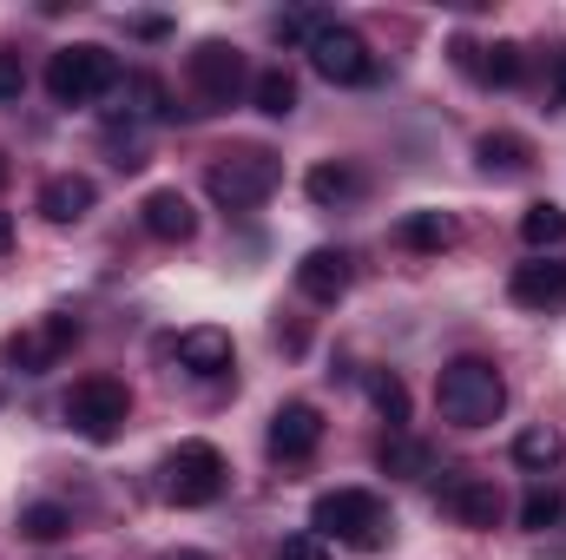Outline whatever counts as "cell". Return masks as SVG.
<instances>
[{
	"instance_id": "6da1fadb",
	"label": "cell",
	"mask_w": 566,
	"mask_h": 560,
	"mask_svg": "<svg viewBox=\"0 0 566 560\" xmlns=\"http://www.w3.org/2000/svg\"><path fill=\"white\" fill-rule=\"evenodd\" d=\"M310 535H323V541H336V548H356V554H376V548H389L396 515H389V501L369 495V488H329V495H316V508H310Z\"/></svg>"
},
{
	"instance_id": "7a4b0ae2",
	"label": "cell",
	"mask_w": 566,
	"mask_h": 560,
	"mask_svg": "<svg viewBox=\"0 0 566 560\" xmlns=\"http://www.w3.org/2000/svg\"><path fill=\"white\" fill-rule=\"evenodd\" d=\"M434 409L454 428H488L507 409V383L488 356H448L441 376H434Z\"/></svg>"
},
{
	"instance_id": "3957f363",
	"label": "cell",
	"mask_w": 566,
	"mask_h": 560,
	"mask_svg": "<svg viewBox=\"0 0 566 560\" xmlns=\"http://www.w3.org/2000/svg\"><path fill=\"white\" fill-rule=\"evenodd\" d=\"M277 185H283V158L271 152V145L218 152L211 172H205V191H211V205H224V211H258Z\"/></svg>"
},
{
	"instance_id": "277c9868",
	"label": "cell",
	"mask_w": 566,
	"mask_h": 560,
	"mask_svg": "<svg viewBox=\"0 0 566 560\" xmlns=\"http://www.w3.org/2000/svg\"><path fill=\"white\" fill-rule=\"evenodd\" d=\"M119 86V53L113 46H60L53 60H46V93H53V106H93V100H106Z\"/></svg>"
},
{
	"instance_id": "5b68a950",
	"label": "cell",
	"mask_w": 566,
	"mask_h": 560,
	"mask_svg": "<svg viewBox=\"0 0 566 560\" xmlns=\"http://www.w3.org/2000/svg\"><path fill=\"white\" fill-rule=\"evenodd\" d=\"M224 481H231V468H224L218 442H178L165 455V501H178V508H211L224 495Z\"/></svg>"
},
{
	"instance_id": "8992f818",
	"label": "cell",
	"mask_w": 566,
	"mask_h": 560,
	"mask_svg": "<svg viewBox=\"0 0 566 560\" xmlns=\"http://www.w3.org/2000/svg\"><path fill=\"white\" fill-rule=\"evenodd\" d=\"M310 66H316V80H329V86H369L376 80V53H369V40L356 33V27H343V20H323L316 33H310Z\"/></svg>"
},
{
	"instance_id": "52a82bcc",
	"label": "cell",
	"mask_w": 566,
	"mask_h": 560,
	"mask_svg": "<svg viewBox=\"0 0 566 560\" xmlns=\"http://www.w3.org/2000/svg\"><path fill=\"white\" fill-rule=\"evenodd\" d=\"M80 343V317H66V310H46V317H33V323H20L7 343H0V356L20 370V376H46L66 350Z\"/></svg>"
},
{
	"instance_id": "ba28073f",
	"label": "cell",
	"mask_w": 566,
	"mask_h": 560,
	"mask_svg": "<svg viewBox=\"0 0 566 560\" xmlns=\"http://www.w3.org/2000/svg\"><path fill=\"white\" fill-rule=\"evenodd\" d=\"M133 416V390L119 383V376H86V383H73V396H66V422H73V435H86V442H113L119 428Z\"/></svg>"
},
{
	"instance_id": "9c48e42d",
	"label": "cell",
	"mask_w": 566,
	"mask_h": 560,
	"mask_svg": "<svg viewBox=\"0 0 566 560\" xmlns=\"http://www.w3.org/2000/svg\"><path fill=\"white\" fill-rule=\"evenodd\" d=\"M185 80H191V93H198V106H205V113L238 106V93L251 86V80H244V53H238V46H224V40H205V46L185 60Z\"/></svg>"
},
{
	"instance_id": "30bf717a",
	"label": "cell",
	"mask_w": 566,
	"mask_h": 560,
	"mask_svg": "<svg viewBox=\"0 0 566 560\" xmlns=\"http://www.w3.org/2000/svg\"><path fill=\"white\" fill-rule=\"evenodd\" d=\"M441 515H454L461 528H494V521H501V488H494V475H474V468L441 475Z\"/></svg>"
},
{
	"instance_id": "8fae6325",
	"label": "cell",
	"mask_w": 566,
	"mask_h": 560,
	"mask_svg": "<svg viewBox=\"0 0 566 560\" xmlns=\"http://www.w3.org/2000/svg\"><path fill=\"white\" fill-rule=\"evenodd\" d=\"M323 448V409L316 403H283L271 416V455L277 462H310Z\"/></svg>"
},
{
	"instance_id": "7c38bea8",
	"label": "cell",
	"mask_w": 566,
	"mask_h": 560,
	"mask_svg": "<svg viewBox=\"0 0 566 560\" xmlns=\"http://www.w3.org/2000/svg\"><path fill=\"white\" fill-rule=\"evenodd\" d=\"M514 303L521 310H541V317H554L566 310V258H534V265H514Z\"/></svg>"
},
{
	"instance_id": "4fadbf2b",
	"label": "cell",
	"mask_w": 566,
	"mask_h": 560,
	"mask_svg": "<svg viewBox=\"0 0 566 560\" xmlns=\"http://www.w3.org/2000/svg\"><path fill=\"white\" fill-rule=\"evenodd\" d=\"M139 225L158 238V245H185V238L198 231V211H191V198H185L178 185H158V191H145Z\"/></svg>"
},
{
	"instance_id": "5bb4252c",
	"label": "cell",
	"mask_w": 566,
	"mask_h": 560,
	"mask_svg": "<svg viewBox=\"0 0 566 560\" xmlns=\"http://www.w3.org/2000/svg\"><path fill=\"white\" fill-rule=\"evenodd\" d=\"M93 205H99V185H93L86 172H53V178L40 185V218H46V225H80Z\"/></svg>"
},
{
	"instance_id": "9a60e30c",
	"label": "cell",
	"mask_w": 566,
	"mask_h": 560,
	"mask_svg": "<svg viewBox=\"0 0 566 560\" xmlns=\"http://www.w3.org/2000/svg\"><path fill=\"white\" fill-rule=\"evenodd\" d=\"M454 60L481 80V86H521L527 80V53L514 40H494V46H454Z\"/></svg>"
},
{
	"instance_id": "2e32d148",
	"label": "cell",
	"mask_w": 566,
	"mask_h": 560,
	"mask_svg": "<svg viewBox=\"0 0 566 560\" xmlns=\"http://www.w3.org/2000/svg\"><path fill=\"white\" fill-rule=\"evenodd\" d=\"M296 290H303L310 303H336V297L349 290V251H329V245L303 251V265H296Z\"/></svg>"
},
{
	"instance_id": "e0dca14e",
	"label": "cell",
	"mask_w": 566,
	"mask_h": 560,
	"mask_svg": "<svg viewBox=\"0 0 566 560\" xmlns=\"http://www.w3.org/2000/svg\"><path fill=\"white\" fill-rule=\"evenodd\" d=\"M231 330H218V323H198V330H185L178 336V363L191 370V376H224L231 370Z\"/></svg>"
},
{
	"instance_id": "ac0fdd59",
	"label": "cell",
	"mask_w": 566,
	"mask_h": 560,
	"mask_svg": "<svg viewBox=\"0 0 566 560\" xmlns=\"http://www.w3.org/2000/svg\"><path fill=\"white\" fill-rule=\"evenodd\" d=\"M514 462H521L527 475H547V468H560V462H566V435H560V428H547V422L521 428V435H514Z\"/></svg>"
},
{
	"instance_id": "d6986e66",
	"label": "cell",
	"mask_w": 566,
	"mask_h": 560,
	"mask_svg": "<svg viewBox=\"0 0 566 560\" xmlns=\"http://www.w3.org/2000/svg\"><path fill=\"white\" fill-rule=\"evenodd\" d=\"M396 238H402L409 251H448L461 231H454V218H448V211H409V218L396 225Z\"/></svg>"
},
{
	"instance_id": "ffe728a7",
	"label": "cell",
	"mask_w": 566,
	"mask_h": 560,
	"mask_svg": "<svg viewBox=\"0 0 566 560\" xmlns=\"http://www.w3.org/2000/svg\"><path fill=\"white\" fill-rule=\"evenodd\" d=\"M521 245H527V251H554V245H566V205H554V198L527 205V211H521Z\"/></svg>"
},
{
	"instance_id": "44dd1931",
	"label": "cell",
	"mask_w": 566,
	"mask_h": 560,
	"mask_svg": "<svg viewBox=\"0 0 566 560\" xmlns=\"http://www.w3.org/2000/svg\"><path fill=\"white\" fill-rule=\"evenodd\" d=\"M474 152H481V165H488L494 178H521V172L534 165V145L521 139V133H488Z\"/></svg>"
},
{
	"instance_id": "7402d4cb",
	"label": "cell",
	"mask_w": 566,
	"mask_h": 560,
	"mask_svg": "<svg viewBox=\"0 0 566 560\" xmlns=\"http://www.w3.org/2000/svg\"><path fill=\"white\" fill-rule=\"evenodd\" d=\"M303 191H310L316 205H343V198H356V191H363V172H356V165H343V158H329V165H316V172L303 178Z\"/></svg>"
},
{
	"instance_id": "603a6c76",
	"label": "cell",
	"mask_w": 566,
	"mask_h": 560,
	"mask_svg": "<svg viewBox=\"0 0 566 560\" xmlns=\"http://www.w3.org/2000/svg\"><path fill=\"white\" fill-rule=\"evenodd\" d=\"M251 93H258V113H264V120H290V113H296V80H290L283 66L258 73V80H251Z\"/></svg>"
},
{
	"instance_id": "cb8c5ba5",
	"label": "cell",
	"mask_w": 566,
	"mask_h": 560,
	"mask_svg": "<svg viewBox=\"0 0 566 560\" xmlns=\"http://www.w3.org/2000/svg\"><path fill=\"white\" fill-rule=\"evenodd\" d=\"M560 515H566V495L560 488H547V481H534L527 501H521V528H527V535H547Z\"/></svg>"
},
{
	"instance_id": "d4e9b609",
	"label": "cell",
	"mask_w": 566,
	"mask_h": 560,
	"mask_svg": "<svg viewBox=\"0 0 566 560\" xmlns=\"http://www.w3.org/2000/svg\"><path fill=\"white\" fill-rule=\"evenodd\" d=\"M73 528V515L60 508V501H33V508H20V535L27 541H60Z\"/></svg>"
},
{
	"instance_id": "484cf974",
	"label": "cell",
	"mask_w": 566,
	"mask_h": 560,
	"mask_svg": "<svg viewBox=\"0 0 566 560\" xmlns=\"http://www.w3.org/2000/svg\"><path fill=\"white\" fill-rule=\"evenodd\" d=\"M369 403L389 416V428H402V422H409V390H402V376H389V370H376V376H369Z\"/></svg>"
},
{
	"instance_id": "4316f807",
	"label": "cell",
	"mask_w": 566,
	"mask_h": 560,
	"mask_svg": "<svg viewBox=\"0 0 566 560\" xmlns=\"http://www.w3.org/2000/svg\"><path fill=\"white\" fill-rule=\"evenodd\" d=\"M382 468L389 475H428V448L409 442V435H396V442H382Z\"/></svg>"
},
{
	"instance_id": "83f0119b",
	"label": "cell",
	"mask_w": 566,
	"mask_h": 560,
	"mask_svg": "<svg viewBox=\"0 0 566 560\" xmlns=\"http://www.w3.org/2000/svg\"><path fill=\"white\" fill-rule=\"evenodd\" d=\"M126 93H133V113H139V120H165V113H171V106H165V80H151V73H133Z\"/></svg>"
},
{
	"instance_id": "f1b7e54d",
	"label": "cell",
	"mask_w": 566,
	"mask_h": 560,
	"mask_svg": "<svg viewBox=\"0 0 566 560\" xmlns=\"http://www.w3.org/2000/svg\"><path fill=\"white\" fill-rule=\"evenodd\" d=\"M277 560H329V541L323 535H290L277 548Z\"/></svg>"
},
{
	"instance_id": "f546056e",
	"label": "cell",
	"mask_w": 566,
	"mask_h": 560,
	"mask_svg": "<svg viewBox=\"0 0 566 560\" xmlns=\"http://www.w3.org/2000/svg\"><path fill=\"white\" fill-rule=\"evenodd\" d=\"M20 93H27V66H20V53H0V106Z\"/></svg>"
},
{
	"instance_id": "4dcf8cb0",
	"label": "cell",
	"mask_w": 566,
	"mask_h": 560,
	"mask_svg": "<svg viewBox=\"0 0 566 560\" xmlns=\"http://www.w3.org/2000/svg\"><path fill=\"white\" fill-rule=\"evenodd\" d=\"M316 27H323V20H303V13H277V20H271V33H277V40H303V46H310V33H316Z\"/></svg>"
},
{
	"instance_id": "1f68e13d",
	"label": "cell",
	"mask_w": 566,
	"mask_h": 560,
	"mask_svg": "<svg viewBox=\"0 0 566 560\" xmlns=\"http://www.w3.org/2000/svg\"><path fill=\"white\" fill-rule=\"evenodd\" d=\"M547 100L566 106V46H560V53H547Z\"/></svg>"
},
{
	"instance_id": "d6a6232c",
	"label": "cell",
	"mask_w": 566,
	"mask_h": 560,
	"mask_svg": "<svg viewBox=\"0 0 566 560\" xmlns=\"http://www.w3.org/2000/svg\"><path fill=\"white\" fill-rule=\"evenodd\" d=\"M7 251H13V218L0 211V258H7Z\"/></svg>"
},
{
	"instance_id": "836d02e7",
	"label": "cell",
	"mask_w": 566,
	"mask_h": 560,
	"mask_svg": "<svg viewBox=\"0 0 566 560\" xmlns=\"http://www.w3.org/2000/svg\"><path fill=\"white\" fill-rule=\"evenodd\" d=\"M7 172H13V165H7V158H0V185H7Z\"/></svg>"
},
{
	"instance_id": "e575fe53",
	"label": "cell",
	"mask_w": 566,
	"mask_h": 560,
	"mask_svg": "<svg viewBox=\"0 0 566 560\" xmlns=\"http://www.w3.org/2000/svg\"><path fill=\"white\" fill-rule=\"evenodd\" d=\"M158 560H198V554H158Z\"/></svg>"
}]
</instances>
